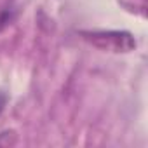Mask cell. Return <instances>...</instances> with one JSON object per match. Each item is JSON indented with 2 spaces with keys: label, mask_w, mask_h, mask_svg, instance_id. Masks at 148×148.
I'll list each match as a JSON object with an SVG mask.
<instances>
[{
  "label": "cell",
  "mask_w": 148,
  "mask_h": 148,
  "mask_svg": "<svg viewBox=\"0 0 148 148\" xmlns=\"http://www.w3.org/2000/svg\"><path fill=\"white\" fill-rule=\"evenodd\" d=\"M80 35L91 45L108 52H131L136 47V40L129 32L94 30V32H80Z\"/></svg>",
  "instance_id": "obj_1"
},
{
  "label": "cell",
  "mask_w": 148,
  "mask_h": 148,
  "mask_svg": "<svg viewBox=\"0 0 148 148\" xmlns=\"http://www.w3.org/2000/svg\"><path fill=\"white\" fill-rule=\"evenodd\" d=\"M4 106H5V96L0 92V113H2V110H4Z\"/></svg>",
  "instance_id": "obj_2"
}]
</instances>
